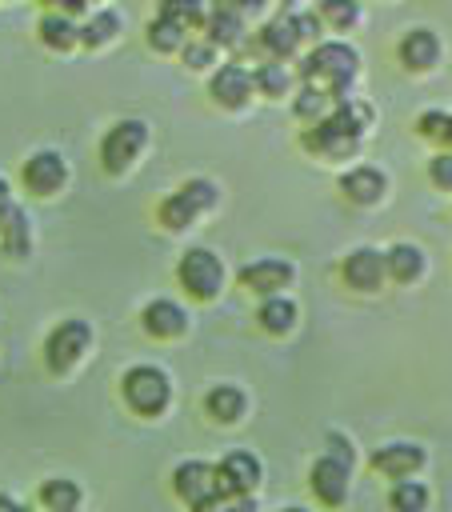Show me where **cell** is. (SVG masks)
Returning <instances> with one entry per match:
<instances>
[{
	"label": "cell",
	"mask_w": 452,
	"mask_h": 512,
	"mask_svg": "<svg viewBox=\"0 0 452 512\" xmlns=\"http://www.w3.org/2000/svg\"><path fill=\"white\" fill-rule=\"evenodd\" d=\"M216 200H220V188H216L212 180L196 176V180H184L176 192H168V196L160 200L156 216H160V224H164L168 232H184V228H192L204 212H212Z\"/></svg>",
	"instance_id": "2"
},
{
	"label": "cell",
	"mask_w": 452,
	"mask_h": 512,
	"mask_svg": "<svg viewBox=\"0 0 452 512\" xmlns=\"http://www.w3.org/2000/svg\"><path fill=\"white\" fill-rule=\"evenodd\" d=\"M176 280L192 300L208 304L224 292V260L212 248H188L176 264Z\"/></svg>",
	"instance_id": "4"
},
{
	"label": "cell",
	"mask_w": 452,
	"mask_h": 512,
	"mask_svg": "<svg viewBox=\"0 0 452 512\" xmlns=\"http://www.w3.org/2000/svg\"><path fill=\"white\" fill-rule=\"evenodd\" d=\"M340 196L356 208H376L388 200V172L376 164H352L340 172Z\"/></svg>",
	"instance_id": "13"
},
{
	"label": "cell",
	"mask_w": 452,
	"mask_h": 512,
	"mask_svg": "<svg viewBox=\"0 0 452 512\" xmlns=\"http://www.w3.org/2000/svg\"><path fill=\"white\" fill-rule=\"evenodd\" d=\"M0 248L8 252V256H28V248H32V220H28V212L24 208H4L0 212Z\"/></svg>",
	"instance_id": "25"
},
{
	"label": "cell",
	"mask_w": 452,
	"mask_h": 512,
	"mask_svg": "<svg viewBox=\"0 0 452 512\" xmlns=\"http://www.w3.org/2000/svg\"><path fill=\"white\" fill-rule=\"evenodd\" d=\"M292 24H296L300 44H316V40H324V24L316 20V12H312V8H308V12H292Z\"/></svg>",
	"instance_id": "38"
},
{
	"label": "cell",
	"mask_w": 452,
	"mask_h": 512,
	"mask_svg": "<svg viewBox=\"0 0 452 512\" xmlns=\"http://www.w3.org/2000/svg\"><path fill=\"white\" fill-rule=\"evenodd\" d=\"M220 512H256V496H224Z\"/></svg>",
	"instance_id": "41"
},
{
	"label": "cell",
	"mask_w": 452,
	"mask_h": 512,
	"mask_svg": "<svg viewBox=\"0 0 452 512\" xmlns=\"http://www.w3.org/2000/svg\"><path fill=\"white\" fill-rule=\"evenodd\" d=\"M300 84H312L320 92H328L332 100H344L360 76V52L348 40H316L300 64H296Z\"/></svg>",
	"instance_id": "1"
},
{
	"label": "cell",
	"mask_w": 452,
	"mask_h": 512,
	"mask_svg": "<svg viewBox=\"0 0 452 512\" xmlns=\"http://www.w3.org/2000/svg\"><path fill=\"white\" fill-rule=\"evenodd\" d=\"M256 324L268 332V336H288L296 324H300V304L284 292L276 296H264L260 308H256Z\"/></svg>",
	"instance_id": "23"
},
{
	"label": "cell",
	"mask_w": 452,
	"mask_h": 512,
	"mask_svg": "<svg viewBox=\"0 0 452 512\" xmlns=\"http://www.w3.org/2000/svg\"><path fill=\"white\" fill-rule=\"evenodd\" d=\"M384 272H388L392 284H404V288L420 284L424 272H428V252L412 240H396V244L384 248Z\"/></svg>",
	"instance_id": "18"
},
{
	"label": "cell",
	"mask_w": 452,
	"mask_h": 512,
	"mask_svg": "<svg viewBox=\"0 0 452 512\" xmlns=\"http://www.w3.org/2000/svg\"><path fill=\"white\" fill-rule=\"evenodd\" d=\"M440 148H444V152H452V120H448V132H444V140H440Z\"/></svg>",
	"instance_id": "45"
},
{
	"label": "cell",
	"mask_w": 452,
	"mask_h": 512,
	"mask_svg": "<svg viewBox=\"0 0 452 512\" xmlns=\"http://www.w3.org/2000/svg\"><path fill=\"white\" fill-rule=\"evenodd\" d=\"M428 184L432 188H440V192H452V152H444V148H436L432 156H428Z\"/></svg>",
	"instance_id": "36"
},
{
	"label": "cell",
	"mask_w": 452,
	"mask_h": 512,
	"mask_svg": "<svg viewBox=\"0 0 452 512\" xmlns=\"http://www.w3.org/2000/svg\"><path fill=\"white\" fill-rule=\"evenodd\" d=\"M140 324H144V332H148L152 340H176V336L188 332V312H184L176 300L156 296V300H148V304L140 308Z\"/></svg>",
	"instance_id": "19"
},
{
	"label": "cell",
	"mask_w": 452,
	"mask_h": 512,
	"mask_svg": "<svg viewBox=\"0 0 452 512\" xmlns=\"http://www.w3.org/2000/svg\"><path fill=\"white\" fill-rule=\"evenodd\" d=\"M20 180H24V188L36 192V196H56V192L68 184V160H64L60 152H52V148H40V152H32V156L24 160Z\"/></svg>",
	"instance_id": "14"
},
{
	"label": "cell",
	"mask_w": 452,
	"mask_h": 512,
	"mask_svg": "<svg viewBox=\"0 0 452 512\" xmlns=\"http://www.w3.org/2000/svg\"><path fill=\"white\" fill-rule=\"evenodd\" d=\"M204 412L216 424H236L248 412V396H244L240 384H212L208 396H204Z\"/></svg>",
	"instance_id": "24"
},
{
	"label": "cell",
	"mask_w": 452,
	"mask_h": 512,
	"mask_svg": "<svg viewBox=\"0 0 452 512\" xmlns=\"http://www.w3.org/2000/svg\"><path fill=\"white\" fill-rule=\"evenodd\" d=\"M448 120H452V112H444V108H424L412 128H416L420 140H428V144L440 148V140H444V132H448Z\"/></svg>",
	"instance_id": "35"
},
{
	"label": "cell",
	"mask_w": 452,
	"mask_h": 512,
	"mask_svg": "<svg viewBox=\"0 0 452 512\" xmlns=\"http://www.w3.org/2000/svg\"><path fill=\"white\" fill-rule=\"evenodd\" d=\"M12 208V196H8V180H0V212Z\"/></svg>",
	"instance_id": "44"
},
{
	"label": "cell",
	"mask_w": 452,
	"mask_h": 512,
	"mask_svg": "<svg viewBox=\"0 0 452 512\" xmlns=\"http://www.w3.org/2000/svg\"><path fill=\"white\" fill-rule=\"evenodd\" d=\"M312 12L328 32H352L364 20V4L360 0H316Z\"/></svg>",
	"instance_id": "26"
},
{
	"label": "cell",
	"mask_w": 452,
	"mask_h": 512,
	"mask_svg": "<svg viewBox=\"0 0 452 512\" xmlns=\"http://www.w3.org/2000/svg\"><path fill=\"white\" fill-rule=\"evenodd\" d=\"M324 120H328L332 128H340L344 136L364 140V136H368V128H372V120H376V108H372L368 100L344 96V100H336V104H332V112H328Z\"/></svg>",
	"instance_id": "22"
},
{
	"label": "cell",
	"mask_w": 452,
	"mask_h": 512,
	"mask_svg": "<svg viewBox=\"0 0 452 512\" xmlns=\"http://www.w3.org/2000/svg\"><path fill=\"white\" fill-rule=\"evenodd\" d=\"M144 148H148V124L136 120V116L132 120H116L100 140V164H104V172L124 176L140 160Z\"/></svg>",
	"instance_id": "5"
},
{
	"label": "cell",
	"mask_w": 452,
	"mask_h": 512,
	"mask_svg": "<svg viewBox=\"0 0 452 512\" xmlns=\"http://www.w3.org/2000/svg\"><path fill=\"white\" fill-rule=\"evenodd\" d=\"M120 396L140 416H160L172 404V376L156 364H132L120 376Z\"/></svg>",
	"instance_id": "3"
},
{
	"label": "cell",
	"mask_w": 452,
	"mask_h": 512,
	"mask_svg": "<svg viewBox=\"0 0 452 512\" xmlns=\"http://www.w3.org/2000/svg\"><path fill=\"white\" fill-rule=\"evenodd\" d=\"M36 32H40V40H44L52 52H68V48L80 44V24H76L72 16H60V12H48Z\"/></svg>",
	"instance_id": "29"
},
{
	"label": "cell",
	"mask_w": 452,
	"mask_h": 512,
	"mask_svg": "<svg viewBox=\"0 0 452 512\" xmlns=\"http://www.w3.org/2000/svg\"><path fill=\"white\" fill-rule=\"evenodd\" d=\"M332 96L328 92H320V88H312V84H300V92L292 96V116L308 128V124H320L328 112H332Z\"/></svg>",
	"instance_id": "30"
},
{
	"label": "cell",
	"mask_w": 452,
	"mask_h": 512,
	"mask_svg": "<svg viewBox=\"0 0 452 512\" xmlns=\"http://www.w3.org/2000/svg\"><path fill=\"white\" fill-rule=\"evenodd\" d=\"M88 344H92L88 320H80V316L60 320V324L48 332V340H44V364H48V372H56V376L72 372V368L84 360Z\"/></svg>",
	"instance_id": "6"
},
{
	"label": "cell",
	"mask_w": 452,
	"mask_h": 512,
	"mask_svg": "<svg viewBox=\"0 0 452 512\" xmlns=\"http://www.w3.org/2000/svg\"><path fill=\"white\" fill-rule=\"evenodd\" d=\"M268 4H272V0H232V8H236L244 20H248V16H260Z\"/></svg>",
	"instance_id": "42"
},
{
	"label": "cell",
	"mask_w": 452,
	"mask_h": 512,
	"mask_svg": "<svg viewBox=\"0 0 452 512\" xmlns=\"http://www.w3.org/2000/svg\"><path fill=\"white\" fill-rule=\"evenodd\" d=\"M40 504H44V512H76L80 508V484L64 480V476L44 480L40 484Z\"/></svg>",
	"instance_id": "32"
},
{
	"label": "cell",
	"mask_w": 452,
	"mask_h": 512,
	"mask_svg": "<svg viewBox=\"0 0 452 512\" xmlns=\"http://www.w3.org/2000/svg\"><path fill=\"white\" fill-rule=\"evenodd\" d=\"M308 488L324 508H340L348 500V488H352V468L332 460V456H316L308 468Z\"/></svg>",
	"instance_id": "15"
},
{
	"label": "cell",
	"mask_w": 452,
	"mask_h": 512,
	"mask_svg": "<svg viewBox=\"0 0 452 512\" xmlns=\"http://www.w3.org/2000/svg\"><path fill=\"white\" fill-rule=\"evenodd\" d=\"M0 512H28V508H24V504H16L12 496H4V492H0Z\"/></svg>",
	"instance_id": "43"
},
{
	"label": "cell",
	"mask_w": 452,
	"mask_h": 512,
	"mask_svg": "<svg viewBox=\"0 0 452 512\" xmlns=\"http://www.w3.org/2000/svg\"><path fill=\"white\" fill-rule=\"evenodd\" d=\"M204 0H160V12L156 16H164V20H172V24H180L184 32H192V28H204Z\"/></svg>",
	"instance_id": "33"
},
{
	"label": "cell",
	"mask_w": 452,
	"mask_h": 512,
	"mask_svg": "<svg viewBox=\"0 0 452 512\" xmlns=\"http://www.w3.org/2000/svg\"><path fill=\"white\" fill-rule=\"evenodd\" d=\"M252 68H244L240 60H228V64H220L216 72H212V80H208V96H212V104H220V108H228V112H236V108H244L248 100H252Z\"/></svg>",
	"instance_id": "16"
},
{
	"label": "cell",
	"mask_w": 452,
	"mask_h": 512,
	"mask_svg": "<svg viewBox=\"0 0 452 512\" xmlns=\"http://www.w3.org/2000/svg\"><path fill=\"white\" fill-rule=\"evenodd\" d=\"M44 4H52V12H60V16H80L92 8V0H44Z\"/></svg>",
	"instance_id": "40"
},
{
	"label": "cell",
	"mask_w": 452,
	"mask_h": 512,
	"mask_svg": "<svg viewBox=\"0 0 452 512\" xmlns=\"http://www.w3.org/2000/svg\"><path fill=\"white\" fill-rule=\"evenodd\" d=\"M172 492L192 508V512H220V492H216V468L208 460H184L172 472Z\"/></svg>",
	"instance_id": "7"
},
{
	"label": "cell",
	"mask_w": 452,
	"mask_h": 512,
	"mask_svg": "<svg viewBox=\"0 0 452 512\" xmlns=\"http://www.w3.org/2000/svg\"><path fill=\"white\" fill-rule=\"evenodd\" d=\"M324 456H332V460H340V464H356V448H352V440L344 436V432H328L324 436Z\"/></svg>",
	"instance_id": "39"
},
{
	"label": "cell",
	"mask_w": 452,
	"mask_h": 512,
	"mask_svg": "<svg viewBox=\"0 0 452 512\" xmlns=\"http://www.w3.org/2000/svg\"><path fill=\"white\" fill-rule=\"evenodd\" d=\"M184 40H188V32L180 28V24H172V20H164V16H156L152 24H148V48L152 52H180L184 48Z\"/></svg>",
	"instance_id": "34"
},
{
	"label": "cell",
	"mask_w": 452,
	"mask_h": 512,
	"mask_svg": "<svg viewBox=\"0 0 452 512\" xmlns=\"http://www.w3.org/2000/svg\"><path fill=\"white\" fill-rule=\"evenodd\" d=\"M216 468V492H220V500L224 496H252L256 488H260V480H264V468H260V460L252 456V452H244V448H232L220 464H212Z\"/></svg>",
	"instance_id": "10"
},
{
	"label": "cell",
	"mask_w": 452,
	"mask_h": 512,
	"mask_svg": "<svg viewBox=\"0 0 452 512\" xmlns=\"http://www.w3.org/2000/svg\"><path fill=\"white\" fill-rule=\"evenodd\" d=\"M280 512H312V508H304V504H288V508H280Z\"/></svg>",
	"instance_id": "46"
},
{
	"label": "cell",
	"mask_w": 452,
	"mask_h": 512,
	"mask_svg": "<svg viewBox=\"0 0 452 512\" xmlns=\"http://www.w3.org/2000/svg\"><path fill=\"white\" fill-rule=\"evenodd\" d=\"M432 508V488L424 480H392L388 488V512H428Z\"/></svg>",
	"instance_id": "27"
},
{
	"label": "cell",
	"mask_w": 452,
	"mask_h": 512,
	"mask_svg": "<svg viewBox=\"0 0 452 512\" xmlns=\"http://www.w3.org/2000/svg\"><path fill=\"white\" fill-rule=\"evenodd\" d=\"M424 464H428V448L416 440H388L368 456V468L384 480H412L424 472Z\"/></svg>",
	"instance_id": "9"
},
{
	"label": "cell",
	"mask_w": 452,
	"mask_h": 512,
	"mask_svg": "<svg viewBox=\"0 0 452 512\" xmlns=\"http://www.w3.org/2000/svg\"><path fill=\"white\" fill-rule=\"evenodd\" d=\"M116 32H120V16H116L112 8H100V12H92V16L80 24V44H84V48H104V44L116 40Z\"/></svg>",
	"instance_id": "31"
},
{
	"label": "cell",
	"mask_w": 452,
	"mask_h": 512,
	"mask_svg": "<svg viewBox=\"0 0 452 512\" xmlns=\"http://www.w3.org/2000/svg\"><path fill=\"white\" fill-rule=\"evenodd\" d=\"M236 280H240V288H248L256 296H276L296 280V264L284 256H260V260H248L236 272Z\"/></svg>",
	"instance_id": "12"
},
{
	"label": "cell",
	"mask_w": 452,
	"mask_h": 512,
	"mask_svg": "<svg viewBox=\"0 0 452 512\" xmlns=\"http://www.w3.org/2000/svg\"><path fill=\"white\" fill-rule=\"evenodd\" d=\"M440 56H444V44H440V36L432 32V28H408L400 40H396V60H400V68L404 72H412V76H428L436 64H440Z\"/></svg>",
	"instance_id": "11"
},
{
	"label": "cell",
	"mask_w": 452,
	"mask_h": 512,
	"mask_svg": "<svg viewBox=\"0 0 452 512\" xmlns=\"http://www.w3.org/2000/svg\"><path fill=\"white\" fill-rule=\"evenodd\" d=\"M256 44H260L264 60H284V64H288V60L300 52V36H296L292 12H280V16H272L268 24H260Z\"/></svg>",
	"instance_id": "20"
},
{
	"label": "cell",
	"mask_w": 452,
	"mask_h": 512,
	"mask_svg": "<svg viewBox=\"0 0 452 512\" xmlns=\"http://www.w3.org/2000/svg\"><path fill=\"white\" fill-rule=\"evenodd\" d=\"M204 40L216 44V48H236L244 40V16L232 8V0H216L208 12H204Z\"/></svg>",
	"instance_id": "21"
},
{
	"label": "cell",
	"mask_w": 452,
	"mask_h": 512,
	"mask_svg": "<svg viewBox=\"0 0 452 512\" xmlns=\"http://www.w3.org/2000/svg\"><path fill=\"white\" fill-rule=\"evenodd\" d=\"M360 144L364 140H352V136H344L340 128H332L328 120H320V124H308L304 132H300V148L308 152V156H316V160H356L360 156Z\"/></svg>",
	"instance_id": "17"
},
{
	"label": "cell",
	"mask_w": 452,
	"mask_h": 512,
	"mask_svg": "<svg viewBox=\"0 0 452 512\" xmlns=\"http://www.w3.org/2000/svg\"><path fill=\"white\" fill-rule=\"evenodd\" d=\"M340 280L344 288L360 292V296H372L388 284V272H384V248L376 244H356L340 256Z\"/></svg>",
	"instance_id": "8"
},
{
	"label": "cell",
	"mask_w": 452,
	"mask_h": 512,
	"mask_svg": "<svg viewBox=\"0 0 452 512\" xmlns=\"http://www.w3.org/2000/svg\"><path fill=\"white\" fill-rule=\"evenodd\" d=\"M180 56H184V64H188L192 72H200V68L216 64V44H208V40H184Z\"/></svg>",
	"instance_id": "37"
},
{
	"label": "cell",
	"mask_w": 452,
	"mask_h": 512,
	"mask_svg": "<svg viewBox=\"0 0 452 512\" xmlns=\"http://www.w3.org/2000/svg\"><path fill=\"white\" fill-rule=\"evenodd\" d=\"M252 88L268 100H280V96L292 92V68L284 60H264V64L252 68Z\"/></svg>",
	"instance_id": "28"
}]
</instances>
